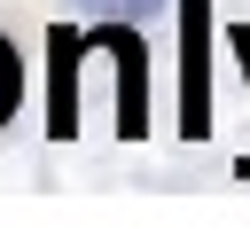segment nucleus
I'll return each instance as SVG.
<instances>
[{"instance_id":"nucleus-4","label":"nucleus","mask_w":250,"mask_h":250,"mask_svg":"<svg viewBox=\"0 0 250 250\" xmlns=\"http://www.w3.org/2000/svg\"><path fill=\"white\" fill-rule=\"evenodd\" d=\"M227 47H234V55H242V70H250V23H234V31H227Z\"/></svg>"},{"instance_id":"nucleus-3","label":"nucleus","mask_w":250,"mask_h":250,"mask_svg":"<svg viewBox=\"0 0 250 250\" xmlns=\"http://www.w3.org/2000/svg\"><path fill=\"white\" fill-rule=\"evenodd\" d=\"M94 16H125V23H141V16H156V8H172V0H86Z\"/></svg>"},{"instance_id":"nucleus-2","label":"nucleus","mask_w":250,"mask_h":250,"mask_svg":"<svg viewBox=\"0 0 250 250\" xmlns=\"http://www.w3.org/2000/svg\"><path fill=\"white\" fill-rule=\"evenodd\" d=\"M16 102H23V55H16V39L0 31V125L16 117Z\"/></svg>"},{"instance_id":"nucleus-1","label":"nucleus","mask_w":250,"mask_h":250,"mask_svg":"<svg viewBox=\"0 0 250 250\" xmlns=\"http://www.w3.org/2000/svg\"><path fill=\"white\" fill-rule=\"evenodd\" d=\"M180 39H188V70H180V133L203 141V133H211V0H180Z\"/></svg>"},{"instance_id":"nucleus-5","label":"nucleus","mask_w":250,"mask_h":250,"mask_svg":"<svg viewBox=\"0 0 250 250\" xmlns=\"http://www.w3.org/2000/svg\"><path fill=\"white\" fill-rule=\"evenodd\" d=\"M242 180H250V156H242Z\"/></svg>"}]
</instances>
